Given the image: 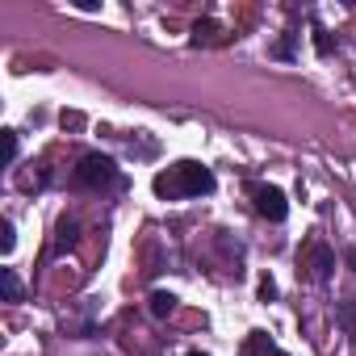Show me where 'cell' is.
Returning <instances> with one entry per match:
<instances>
[{"instance_id":"obj_1","label":"cell","mask_w":356,"mask_h":356,"mask_svg":"<svg viewBox=\"0 0 356 356\" xmlns=\"http://www.w3.org/2000/svg\"><path fill=\"white\" fill-rule=\"evenodd\" d=\"M214 172L206 168V163H197V159H181V163H172V168H163V172H155V181H151V189H155V197L159 202H185V197H210L214 193Z\"/></svg>"},{"instance_id":"obj_2","label":"cell","mask_w":356,"mask_h":356,"mask_svg":"<svg viewBox=\"0 0 356 356\" xmlns=\"http://www.w3.org/2000/svg\"><path fill=\"white\" fill-rule=\"evenodd\" d=\"M76 185H84V189H113V185H122V172H118V163L109 159V155H101V151H88V155H80V163H76Z\"/></svg>"},{"instance_id":"obj_3","label":"cell","mask_w":356,"mask_h":356,"mask_svg":"<svg viewBox=\"0 0 356 356\" xmlns=\"http://www.w3.org/2000/svg\"><path fill=\"white\" fill-rule=\"evenodd\" d=\"M331 273H335V252L323 239H306V248L298 252V277H306L314 285H327Z\"/></svg>"},{"instance_id":"obj_4","label":"cell","mask_w":356,"mask_h":356,"mask_svg":"<svg viewBox=\"0 0 356 356\" xmlns=\"http://www.w3.org/2000/svg\"><path fill=\"white\" fill-rule=\"evenodd\" d=\"M248 197H252V206H256L260 218H268V222H285V218H289V202H285V193H281L277 185L252 181V185H248Z\"/></svg>"},{"instance_id":"obj_5","label":"cell","mask_w":356,"mask_h":356,"mask_svg":"<svg viewBox=\"0 0 356 356\" xmlns=\"http://www.w3.org/2000/svg\"><path fill=\"white\" fill-rule=\"evenodd\" d=\"M243 356H289V352H281L264 331H252L248 335V348H243Z\"/></svg>"},{"instance_id":"obj_6","label":"cell","mask_w":356,"mask_h":356,"mask_svg":"<svg viewBox=\"0 0 356 356\" xmlns=\"http://www.w3.org/2000/svg\"><path fill=\"white\" fill-rule=\"evenodd\" d=\"M222 42V26L218 22H197L193 26V47H214Z\"/></svg>"},{"instance_id":"obj_7","label":"cell","mask_w":356,"mask_h":356,"mask_svg":"<svg viewBox=\"0 0 356 356\" xmlns=\"http://www.w3.org/2000/svg\"><path fill=\"white\" fill-rule=\"evenodd\" d=\"M59 239H55V252H67V248H76V235H80V222L76 218H59V231H55Z\"/></svg>"},{"instance_id":"obj_8","label":"cell","mask_w":356,"mask_h":356,"mask_svg":"<svg viewBox=\"0 0 356 356\" xmlns=\"http://www.w3.org/2000/svg\"><path fill=\"white\" fill-rule=\"evenodd\" d=\"M147 306H151V314H155V318H168V314L176 310V293H168V289H155V293L147 298Z\"/></svg>"},{"instance_id":"obj_9","label":"cell","mask_w":356,"mask_h":356,"mask_svg":"<svg viewBox=\"0 0 356 356\" xmlns=\"http://www.w3.org/2000/svg\"><path fill=\"white\" fill-rule=\"evenodd\" d=\"M0 289H5V302H22V277L13 268H0Z\"/></svg>"},{"instance_id":"obj_10","label":"cell","mask_w":356,"mask_h":356,"mask_svg":"<svg viewBox=\"0 0 356 356\" xmlns=\"http://www.w3.org/2000/svg\"><path fill=\"white\" fill-rule=\"evenodd\" d=\"M335 314H339V323H343V331H348V335H356V302H352V298H343V302H335Z\"/></svg>"},{"instance_id":"obj_11","label":"cell","mask_w":356,"mask_h":356,"mask_svg":"<svg viewBox=\"0 0 356 356\" xmlns=\"http://www.w3.org/2000/svg\"><path fill=\"white\" fill-rule=\"evenodd\" d=\"M298 38H302L298 30H285V38L273 47V59H293V51H298Z\"/></svg>"},{"instance_id":"obj_12","label":"cell","mask_w":356,"mask_h":356,"mask_svg":"<svg viewBox=\"0 0 356 356\" xmlns=\"http://www.w3.org/2000/svg\"><path fill=\"white\" fill-rule=\"evenodd\" d=\"M13 248H17V231H13V222L5 218V222H0V252H5V256H9Z\"/></svg>"},{"instance_id":"obj_13","label":"cell","mask_w":356,"mask_h":356,"mask_svg":"<svg viewBox=\"0 0 356 356\" xmlns=\"http://www.w3.org/2000/svg\"><path fill=\"white\" fill-rule=\"evenodd\" d=\"M314 51H318V55H331V51H335V38H331L323 26H314Z\"/></svg>"},{"instance_id":"obj_14","label":"cell","mask_w":356,"mask_h":356,"mask_svg":"<svg viewBox=\"0 0 356 356\" xmlns=\"http://www.w3.org/2000/svg\"><path fill=\"white\" fill-rule=\"evenodd\" d=\"M17 130H5V163H17Z\"/></svg>"},{"instance_id":"obj_15","label":"cell","mask_w":356,"mask_h":356,"mask_svg":"<svg viewBox=\"0 0 356 356\" xmlns=\"http://www.w3.org/2000/svg\"><path fill=\"white\" fill-rule=\"evenodd\" d=\"M277 298V281H273V273H264L260 277V302H273Z\"/></svg>"},{"instance_id":"obj_16","label":"cell","mask_w":356,"mask_h":356,"mask_svg":"<svg viewBox=\"0 0 356 356\" xmlns=\"http://www.w3.org/2000/svg\"><path fill=\"white\" fill-rule=\"evenodd\" d=\"M343 260H348V268L356 273V248H348V252H343Z\"/></svg>"},{"instance_id":"obj_17","label":"cell","mask_w":356,"mask_h":356,"mask_svg":"<svg viewBox=\"0 0 356 356\" xmlns=\"http://www.w3.org/2000/svg\"><path fill=\"white\" fill-rule=\"evenodd\" d=\"M185 356H210V352H202V348H193V352H185Z\"/></svg>"}]
</instances>
